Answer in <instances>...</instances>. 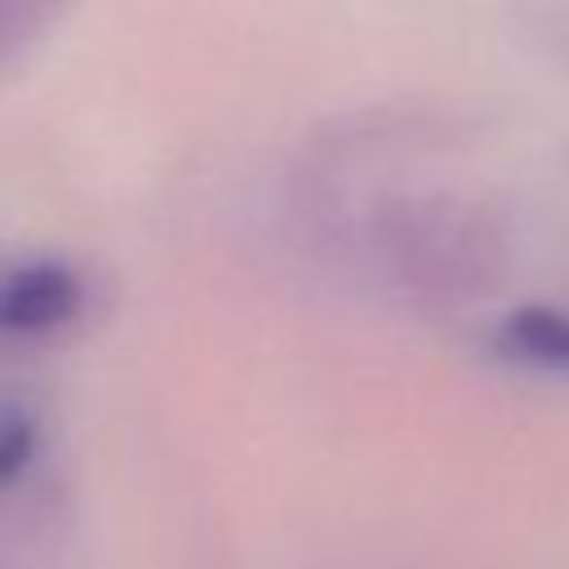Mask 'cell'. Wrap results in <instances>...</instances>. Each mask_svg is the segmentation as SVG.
Segmentation results:
<instances>
[{
	"label": "cell",
	"instance_id": "cell-5",
	"mask_svg": "<svg viewBox=\"0 0 569 569\" xmlns=\"http://www.w3.org/2000/svg\"><path fill=\"white\" fill-rule=\"evenodd\" d=\"M36 445H40V427L31 413H22V409L0 413V489L13 485L31 467Z\"/></svg>",
	"mask_w": 569,
	"mask_h": 569
},
{
	"label": "cell",
	"instance_id": "cell-2",
	"mask_svg": "<svg viewBox=\"0 0 569 569\" xmlns=\"http://www.w3.org/2000/svg\"><path fill=\"white\" fill-rule=\"evenodd\" d=\"M84 307V276L71 262L36 258L0 276V333L44 338L71 325Z\"/></svg>",
	"mask_w": 569,
	"mask_h": 569
},
{
	"label": "cell",
	"instance_id": "cell-4",
	"mask_svg": "<svg viewBox=\"0 0 569 569\" xmlns=\"http://www.w3.org/2000/svg\"><path fill=\"white\" fill-rule=\"evenodd\" d=\"M67 4L71 0H0V67L40 44L44 31L62 22Z\"/></svg>",
	"mask_w": 569,
	"mask_h": 569
},
{
	"label": "cell",
	"instance_id": "cell-1",
	"mask_svg": "<svg viewBox=\"0 0 569 569\" xmlns=\"http://www.w3.org/2000/svg\"><path fill=\"white\" fill-rule=\"evenodd\" d=\"M382 267L413 293L467 307L502 289L507 240L485 209L453 196L396 200L373 222Z\"/></svg>",
	"mask_w": 569,
	"mask_h": 569
},
{
	"label": "cell",
	"instance_id": "cell-3",
	"mask_svg": "<svg viewBox=\"0 0 569 569\" xmlns=\"http://www.w3.org/2000/svg\"><path fill=\"white\" fill-rule=\"evenodd\" d=\"M493 347L525 369L569 378V311L560 307H516L502 316Z\"/></svg>",
	"mask_w": 569,
	"mask_h": 569
}]
</instances>
